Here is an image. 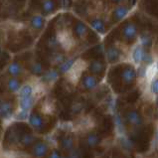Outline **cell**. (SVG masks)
I'll use <instances>...</instances> for the list:
<instances>
[{"mask_svg":"<svg viewBox=\"0 0 158 158\" xmlns=\"http://www.w3.org/2000/svg\"><path fill=\"white\" fill-rule=\"evenodd\" d=\"M28 70L35 76H42L45 74V69L44 66L37 60H31L29 63Z\"/></svg>","mask_w":158,"mask_h":158,"instance_id":"18","label":"cell"},{"mask_svg":"<svg viewBox=\"0 0 158 158\" xmlns=\"http://www.w3.org/2000/svg\"><path fill=\"white\" fill-rule=\"evenodd\" d=\"M60 148L63 152L67 153L68 155L75 150V138L72 134L64 135L60 140Z\"/></svg>","mask_w":158,"mask_h":158,"instance_id":"10","label":"cell"},{"mask_svg":"<svg viewBox=\"0 0 158 158\" xmlns=\"http://www.w3.org/2000/svg\"><path fill=\"white\" fill-rule=\"evenodd\" d=\"M58 40L65 50H70V49L75 45L74 39L72 37L71 33L68 32V31H65V30H62L58 33Z\"/></svg>","mask_w":158,"mask_h":158,"instance_id":"12","label":"cell"},{"mask_svg":"<svg viewBox=\"0 0 158 158\" xmlns=\"http://www.w3.org/2000/svg\"><path fill=\"white\" fill-rule=\"evenodd\" d=\"M98 84H100L98 78L91 75L89 73L83 75L82 78H81V82H80L81 89H84L85 92L93 91V89H94L98 87Z\"/></svg>","mask_w":158,"mask_h":158,"instance_id":"6","label":"cell"},{"mask_svg":"<svg viewBox=\"0 0 158 158\" xmlns=\"http://www.w3.org/2000/svg\"><path fill=\"white\" fill-rule=\"evenodd\" d=\"M50 153V146L45 140H37L30 147V154L34 158H45Z\"/></svg>","mask_w":158,"mask_h":158,"instance_id":"1","label":"cell"},{"mask_svg":"<svg viewBox=\"0 0 158 158\" xmlns=\"http://www.w3.org/2000/svg\"><path fill=\"white\" fill-rule=\"evenodd\" d=\"M89 24H91L92 28L97 31L98 33H101V34H105L106 32V23L105 21L101 18H94L91 21H89Z\"/></svg>","mask_w":158,"mask_h":158,"instance_id":"19","label":"cell"},{"mask_svg":"<svg viewBox=\"0 0 158 158\" xmlns=\"http://www.w3.org/2000/svg\"><path fill=\"white\" fill-rule=\"evenodd\" d=\"M106 63L103 62L101 59H96L89 62V64L88 66V70L89 72V74L97 77V78H101L103 76L106 72Z\"/></svg>","mask_w":158,"mask_h":158,"instance_id":"8","label":"cell"},{"mask_svg":"<svg viewBox=\"0 0 158 158\" xmlns=\"http://www.w3.org/2000/svg\"><path fill=\"white\" fill-rule=\"evenodd\" d=\"M155 102H156V105H157V106H158V96L156 97V101H155Z\"/></svg>","mask_w":158,"mask_h":158,"instance_id":"28","label":"cell"},{"mask_svg":"<svg viewBox=\"0 0 158 158\" xmlns=\"http://www.w3.org/2000/svg\"><path fill=\"white\" fill-rule=\"evenodd\" d=\"M143 53H144V49L141 47V45H136V46L133 48L132 53H131V58L135 65L140 64L142 62Z\"/></svg>","mask_w":158,"mask_h":158,"instance_id":"22","label":"cell"},{"mask_svg":"<svg viewBox=\"0 0 158 158\" xmlns=\"http://www.w3.org/2000/svg\"><path fill=\"white\" fill-rule=\"evenodd\" d=\"M85 62L82 60L76 61L74 66L72 67V69L68 72V79L72 83V84H76L79 82V80L81 78V75H82L83 71L85 69Z\"/></svg>","mask_w":158,"mask_h":158,"instance_id":"4","label":"cell"},{"mask_svg":"<svg viewBox=\"0 0 158 158\" xmlns=\"http://www.w3.org/2000/svg\"><path fill=\"white\" fill-rule=\"evenodd\" d=\"M20 98H33V88L30 85H25L22 87L21 91L19 92Z\"/></svg>","mask_w":158,"mask_h":158,"instance_id":"24","label":"cell"},{"mask_svg":"<svg viewBox=\"0 0 158 158\" xmlns=\"http://www.w3.org/2000/svg\"><path fill=\"white\" fill-rule=\"evenodd\" d=\"M102 143V137L97 132H89L84 138V144L89 149H96Z\"/></svg>","mask_w":158,"mask_h":158,"instance_id":"11","label":"cell"},{"mask_svg":"<svg viewBox=\"0 0 158 158\" xmlns=\"http://www.w3.org/2000/svg\"><path fill=\"white\" fill-rule=\"evenodd\" d=\"M123 118L125 123L131 127H139L143 123L140 112L136 110H133V108L132 110H127L124 112Z\"/></svg>","mask_w":158,"mask_h":158,"instance_id":"3","label":"cell"},{"mask_svg":"<svg viewBox=\"0 0 158 158\" xmlns=\"http://www.w3.org/2000/svg\"><path fill=\"white\" fill-rule=\"evenodd\" d=\"M121 35L126 43H132L134 40H136L138 31L135 23L131 21H127L121 27Z\"/></svg>","mask_w":158,"mask_h":158,"instance_id":"2","label":"cell"},{"mask_svg":"<svg viewBox=\"0 0 158 158\" xmlns=\"http://www.w3.org/2000/svg\"><path fill=\"white\" fill-rule=\"evenodd\" d=\"M2 85H3V88L6 89V92L10 94L19 93L21 91L22 87H23L19 79L12 78V77H8L5 80H3Z\"/></svg>","mask_w":158,"mask_h":158,"instance_id":"9","label":"cell"},{"mask_svg":"<svg viewBox=\"0 0 158 158\" xmlns=\"http://www.w3.org/2000/svg\"><path fill=\"white\" fill-rule=\"evenodd\" d=\"M157 74H158V70H157V67H156L155 63L147 67L146 72H145V77L147 78V80L151 81V82L152 81H154L156 79Z\"/></svg>","mask_w":158,"mask_h":158,"instance_id":"25","label":"cell"},{"mask_svg":"<svg viewBox=\"0 0 158 158\" xmlns=\"http://www.w3.org/2000/svg\"><path fill=\"white\" fill-rule=\"evenodd\" d=\"M41 11L43 15H50L53 14L56 10L57 2L54 1H41Z\"/></svg>","mask_w":158,"mask_h":158,"instance_id":"20","label":"cell"},{"mask_svg":"<svg viewBox=\"0 0 158 158\" xmlns=\"http://www.w3.org/2000/svg\"><path fill=\"white\" fill-rule=\"evenodd\" d=\"M24 73V68L18 61H13L6 68V74L12 78L19 79Z\"/></svg>","mask_w":158,"mask_h":158,"instance_id":"13","label":"cell"},{"mask_svg":"<svg viewBox=\"0 0 158 158\" xmlns=\"http://www.w3.org/2000/svg\"><path fill=\"white\" fill-rule=\"evenodd\" d=\"M121 52L118 48H116V46H110L106 49V61L110 64H115L117 63L121 58Z\"/></svg>","mask_w":158,"mask_h":158,"instance_id":"14","label":"cell"},{"mask_svg":"<svg viewBox=\"0 0 158 158\" xmlns=\"http://www.w3.org/2000/svg\"><path fill=\"white\" fill-rule=\"evenodd\" d=\"M128 11H129L128 7H126V6H117L111 12L110 20L114 22V23H117V22L121 21L126 15H127Z\"/></svg>","mask_w":158,"mask_h":158,"instance_id":"15","label":"cell"},{"mask_svg":"<svg viewBox=\"0 0 158 158\" xmlns=\"http://www.w3.org/2000/svg\"><path fill=\"white\" fill-rule=\"evenodd\" d=\"M155 64H156V67H157V70H158V61H157V62L155 63Z\"/></svg>","mask_w":158,"mask_h":158,"instance_id":"29","label":"cell"},{"mask_svg":"<svg viewBox=\"0 0 158 158\" xmlns=\"http://www.w3.org/2000/svg\"><path fill=\"white\" fill-rule=\"evenodd\" d=\"M140 45L141 47L144 49V51H149L150 48H151V44H152V38L151 36L148 34V33H143L140 36Z\"/></svg>","mask_w":158,"mask_h":158,"instance_id":"23","label":"cell"},{"mask_svg":"<svg viewBox=\"0 0 158 158\" xmlns=\"http://www.w3.org/2000/svg\"><path fill=\"white\" fill-rule=\"evenodd\" d=\"M49 158H62L61 152L59 151L58 149L52 150L51 153H50V155H49Z\"/></svg>","mask_w":158,"mask_h":158,"instance_id":"27","label":"cell"},{"mask_svg":"<svg viewBox=\"0 0 158 158\" xmlns=\"http://www.w3.org/2000/svg\"><path fill=\"white\" fill-rule=\"evenodd\" d=\"M150 92L154 96H158V79H155L154 81H152L150 85Z\"/></svg>","mask_w":158,"mask_h":158,"instance_id":"26","label":"cell"},{"mask_svg":"<svg viewBox=\"0 0 158 158\" xmlns=\"http://www.w3.org/2000/svg\"><path fill=\"white\" fill-rule=\"evenodd\" d=\"M13 102L9 100H2L1 102V117L3 119L9 118L13 114V110H14V106H13Z\"/></svg>","mask_w":158,"mask_h":158,"instance_id":"17","label":"cell"},{"mask_svg":"<svg viewBox=\"0 0 158 158\" xmlns=\"http://www.w3.org/2000/svg\"><path fill=\"white\" fill-rule=\"evenodd\" d=\"M29 24L31 26L34 31L36 32H40L41 30H43L44 26H45V18L42 15H33L32 17L30 18Z\"/></svg>","mask_w":158,"mask_h":158,"instance_id":"16","label":"cell"},{"mask_svg":"<svg viewBox=\"0 0 158 158\" xmlns=\"http://www.w3.org/2000/svg\"><path fill=\"white\" fill-rule=\"evenodd\" d=\"M29 124L34 130L38 132H41L46 127V121L44 119V116L41 114H38L37 111H32L28 116Z\"/></svg>","mask_w":158,"mask_h":158,"instance_id":"5","label":"cell"},{"mask_svg":"<svg viewBox=\"0 0 158 158\" xmlns=\"http://www.w3.org/2000/svg\"><path fill=\"white\" fill-rule=\"evenodd\" d=\"M87 32H88V28H87V26H85V23H83V22H81V21H78L75 24L74 34L77 38L84 39L85 37V35H87Z\"/></svg>","mask_w":158,"mask_h":158,"instance_id":"21","label":"cell"},{"mask_svg":"<svg viewBox=\"0 0 158 158\" xmlns=\"http://www.w3.org/2000/svg\"><path fill=\"white\" fill-rule=\"evenodd\" d=\"M120 81L124 85H131L136 79V71L130 65H127L120 69Z\"/></svg>","mask_w":158,"mask_h":158,"instance_id":"7","label":"cell"}]
</instances>
